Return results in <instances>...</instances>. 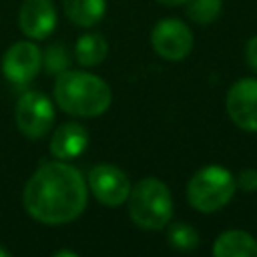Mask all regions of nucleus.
<instances>
[{
	"mask_svg": "<svg viewBox=\"0 0 257 257\" xmlns=\"http://www.w3.org/2000/svg\"><path fill=\"white\" fill-rule=\"evenodd\" d=\"M88 187L78 169L64 161L40 165L24 185L26 213L44 225H64L86 209Z\"/></svg>",
	"mask_w": 257,
	"mask_h": 257,
	"instance_id": "f257e3e1",
	"label": "nucleus"
},
{
	"mask_svg": "<svg viewBox=\"0 0 257 257\" xmlns=\"http://www.w3.org/2000/svg\"><path fill=\"white\" fill-rule=\"evenodd\" d=\"M56 104L74 116H100L112 102L110 86L96 74L84 70H64L54 80Z\"/></svg>",
	"mask_w": 257,
	"mask_h": 257,
	"instance_id": "f03ea898",
	"label": "nucleus"
},
{
	"mask_svg": "<svg viewBox=\"0 0 257 257\" xmlns=\"http://www.w3.org/2000/svg\"><path fill=\"white\" fill-rule=\"evenodd\" d=\"M126 201L131 221L145 231H161L173 217L171 191L155 177H145L135 187H131Z\"/></svg>",
	"mask_w": 257,
	"mask_h": 257,
	"instance_id": "7ed1b4c3",
	"label": "nucleus"
},
{
	"mask_svg": "<svg viewBox=\"0 0 257 257\" xmlns=\"http://www.w3.org/2000/svg\"><path fill=\"white\" fill-rule=\"evenodd\" d=\"M235 177L219 165L199 169L187 185V199L199 213H215L223 209L235 195Z\"/></svg>",
	"mask_w": 257,
	"mask_h": 257,
	"instance_id": "20e7f679",
	"label": "nucleus"
},
{
	"mask_svg": "<svg viewBox=\"0 0 257 257\" xmlns=\"http://www.w3.org/2000/svg\"><path fill=\"white\" fill-rule=\"evenodd\" d=\"M14 116H16V126L24 137L42 139L52 128L54 104L44 92L28 90L18 98Z\"/></svg>",
	"mask_w": 257,
	"mask_h": 257,
	"instance_id": "39448f33",
	"label": "nucleus"
},
{
	"mask_svg": "<svg viewBox=\"0 0 257 257\" xmlns=\"http://www.w3.org/2000/svg\"><path fill=\"white\" fill-rule=\"evenodd\" d=\"M151 44L161 58L177 62V60H183L191 52L193 32L185 22L177 18H165L157 22V26L153 28Z\"/></svg>",
	"mask_w": 257,
	"mask_h": 257,
	"instance_id": "423d86ee",
	"label": "nucleus"
},
{
	"mask_svg": "<svg viewBox=\"0 0 257 257\" xmlns=\"http://www.w3.org/2000/svg\"><path fill=\"white\" fill-rule=\"evenodd\" d=\"M88 189L98 203L106 207H118L131 193V181L118 167L102 163L88 171Z\"/></svg>",
	"mask_w": 257,
	"mask_h": 257,
	"instance_id": "0eeeda50",
	"label": "nucleus"
},
{
	"mask_svg": "<svg viewBox=\"0 0 257 257\" xmlns=\"http://www.w3.org/2000/svg\"><path fill=\"white\" fill-rule=\"evenodd\" d=\"M227 114L245 133H257V78H239L227 92Z\"/></svg>",
	"mask_w": 257,
	"mask_h": 257,
	"instance_id": "6e6552de",
	"label": "nucleus"
},
{
	"mask_svg": "<svg viewBox=\"0 0 257 257\" xmlns=\"http://www.w3.org/2000/svg\"><path fill=\"white\" fill-rule=\"evenodd\" d=\"M42 66V52L34 42H14L2 56V74L14 84H26L36 78Z\"/></svg>",
	"mask_w": 257,
	"mask_h": 257,
	"instance_id": "1a4fd4ad",
	"label": "nucleus"
},
{
	"mask_svg": "<svg viewBox=\"0 0 257 257\" xmlns=\"http://www.w3.org/2000/svg\"><path fill=\"white\" fill-rule=\"evenodd\" d=\"M18 26L32 40L50 36L56 26V8L52 0H24L18 12Z\"/></svg>",
	"mask_w": 257,
	"mask_h": 257,
	"instance_id": "9d476101",
	"label": "nucleus"
},
{
	"mask_svg": "<svg viewBox=\"0 0 257 257\" xmlns=\"http://www.w3.org/2000/svg\"><path fill=\"white\" fill-rule=\"evenodd\" d=\"M88 145V133L78 122L60 124L50 139V153L58 161H68L78 157Z\"/></svg>",
	"mask_w": 257,
	"mask_h": 257,
	"instance_id": "9b49d317",
	"label": "nucleus"
},
{
	"mask_svg": "<svg viewBox=\"0 0 257 257\" xmlns=\"http://www.w3.org/2000/svg\"><path fill=\"white\" fill-rule=\"evenodd\" d=\"M215 257H257V241L247 231L231 229L217 237L213 243Z\"/></svg>",
	"mask_w": 257,
	"mask_h": 257,
	"instance_id": "f8f14e48",
	"label": "nucleus"
},
{
	"mask_svg": "<svg viewBox=\"0 0 257 257\" xmlns=\"http://www.w3.org/2000/svg\"><path fill=\"white\" fill-rule=\"evenodd\" d=\"M62 8L72 24L88 28L102 20L106 0H62Z\"/></svg>",
	"mask_w": 257,
	"mask_h": 257,
	"instance_id": "ddd939ff",
	"label": "nucleus"
},
{
	"mask_svg": "<svg viewBox=\"0 0 257 257\" xmlns=\"http://www.w3.org/2000/svg\"><path fill=\"white\" fill-rule=\"evenodd\" d=\"M108 52V42L98 32H86L82 34L74 44V58L80 66H98Z\"/></svg>",
	"mask_w": 257,
	"mask_h": 257,
	"instance_id": "4468645a",
	"label": "nucleus"
},
{
	"mask_svg": "<svg viewBox=\"0 0 257 257\" xmlns=\"http://www.w3.org/2000/svg\"><path fill=\"white\" fill-rule=\"evenodd\" d=\"M221 0H187V16L197 24H211L221 14Z\"/></svg>",
	"mask_w": 257,
	"mask_h": 257,
	"instance_id": "2eb2a0df",
	"label": "nucleus"
},
{
	"mask_svg": "<svg viewBox=\"0 0 257 257\" xmlns=\"http://www.w3.org/2000/svg\"><path fill=\"white\" fill-rule=\"evenodd\" d=\"M167 239L169 243L177 249V251H193L199 247V233L187 225V223H175L169 227L167 231Z\"/></svg>",
	"mask_w": 257,
	"mask_h": 257,
	"instance_id": "dca6fc26",
	"label": "nucleus"
},
{
	"mask_svg": "<svg viewBox=\"0 0 257 257\" xmlns=\"http://www.w3.org/2000/svg\"><path fill=\"white\" fill-rule=\"evenodd\" d=\"M42 64L50 74H60L68 70V52L62 44H52L42 52Z\"/></svg>",
	"mask_w": 257,
	"mask_h": 257,
	"instance_id": "f3484780",
	"label": "nucleus"
},
{
	"mask_svg": "<svg viewBox=\"0 0 257 257\" xmlns=\"http://www.w3.org/2000/svg\"><path fill=\"white\" fill-rule=\"evenodd\" d=\"M235 185L245 193H255L257 191V171L255 169H243L235 177Z\"/></svg>",
	"mask_w": 257,
	"mask_h": 257,
	"instance_id": "a211bd4d",
	"label": "nucleus"
},
{
	"mask_svg": "<svg viewBox=\"0 0 257 257\" xmlns=\"http://www.w3.org/2000/svg\"><path fill=\"white\" fill-rule=\"evenodd\" d=\"M245 60L257 72V36H253L245 46Z\"/></svg>",
	"mask_w": 257,
	"mask_h": 257,
	"instance_id": "6ab92c4d",
	"label": "nucleus"
},
{
	"mask_svg": "<svg viewBox=\"0 0 257 257\" xmlns=\"http://www.w3.org/2000/svg\"><path fill=\"white\" fill-rule=\"evenodd\" d=\"M157 2H161V4H165V6H181V4H185L187 0H157Z\"/></svg>",
	"mask_w": 257,
	"mask_h": 257,
	"instance_id": "aec40b11",
	"label": "nucleus"
},
{
	"mask_svg": "<svg viewBox=\"0 0 257 257\" xmlns=\"http://www.w3.org/2000/svg\"><path fill=\"white\" fill-rule=\"evenodd\" d=\"M8 255H10V253H8L6 249H0V257H8Z\"/></svg>",
	"mask_w": 257,
	"mask_h": 257,
	"instance_id": "412c9836",
	"label": "nucleus"
}]
</instances>
